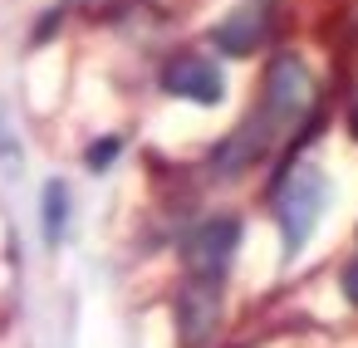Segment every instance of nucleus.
I'll use <instances>...</instances> for the list:
<instances>
[{
	"instance_id": "obj_6",
	"label": "nucleus",
	"mask_w": 358,
	"mask_h": 348,
	"mask_svg": "<svg viewBox=\"0 0 358 348\" xmlns=\"http://www.w3.org/2000/svg\"><path fill=\"white\" fill-rule=\"evenodd\" d=\"M265 40V10L260 6H241L226 25H216V50H226V55H250L255 45Z\"/></svg>"
},
{
	"instance_id": "obj_11",
	"label": "nucleus",
	"mask_w": 358,
	"mask_h": 348,
	"mask_svg": "<svg viewBox=\"0 0 358 348\" xmlns=\"http://www.w3.org/2000/svg\"><path fill=\"white\" fill-rule=\"evenodd\" d=\"M353 133H358V113H353Z\"/></svg>"
},
{
	"instance_id": "obj_9",
	"label": "nucleus",
	"mask_w": 358,
	"mask_h": 348,
	"mask_svg": "<svg viewBox=\"0 0 358 348\" xmlns=\"http://www.w3.org/2000/svg\"><path fill=\"white\" fill-rule=\"evenodd\" d=\"M0 157H6V167H10V172L20 167V152H15V143H10V128H6V123H0Z\"/></svg>"
},
{
	"instance_id": "obj_2",
	"label": "nucleus",
	"mask_w": 358,
	"mask_h": 348,
	"mask_svg": "<svg viewBox=\"0 0 358 348\" xmlns=\"http://www.w3.org/2000/svg\"><path fill=\"white\" fill-rule=\"evenodd\" d=\"M324 172L319 167H294L275 196V221H280V235H285V250H304L309 231L319 226V211H324Z\"/></svg>"
},
{
	"instance_id": "obj_5",
	"label": "nucleus",
	"mask_w": 358,
	"mask_h": 348,
	"mask_svg": "<svg viewBox=\"0 0 358 348\" xmlns=\"http://www.w3.org/2000/svg\"><path fill=\"white\" fill-rule=\"evenodd\" d=\"M216 319H221V294L211 280H196L182 289L177 299V324H182V343L187 348H206V338L216 333Z\"/></svg>"
},
{
	"instance_id": "obj_1",
	"label": "nucleus",
	"mask_w": 358,
	"mask_h": 348,
	"mask_svg": "<svg viewBox=\"0 0 358 348\" xmlns=\"http://www.w3.org/2000/svg\"><path fill=\"white\" fill-rule=\"evenodd\" d=\"M314 103V79L309 69L294 59V55H280L265 74V103H260V118H250L241 128V138H231L221 152H216V167L226 177H236L241 167L255 162V152H265V143L280 133V128H294Z\"/></svg>"
},
{
	"instance_id": "obj_3",
	"label": "nucleus",
	"mask_w": 358,
	"mask_h": 348,
	"mask_svg": "<svg viewBox=\"0 0 358 348\" xmlns=\"http://www.w3.org/2000/svg\"><path fill=\"white\" fill-rule=\"evenodd\" d=\"M236 245H241V221H236V216H211V221H201V226L192 231V240H187V265H192V275H196V280H216V275L231 265Z\"/></svg>"
},
{
	"instance_id": "obj_8",
	"label": "nucleus",
	"mask_w": 358,
	"mask_h": 348,
	"mask_svg": "<svg viewBox=\"0 0 358 348\" xmlns=\"http://www.w3.org/2000/svg\"><path fill=\"white\" fill-rule=\"evenodd\" d=\"M113 152H118V138L94 143V147H89V167H108V162H113Z\"/></svg>"
},
{
	"instance_id": "obj_7",
	"label": "nucleus",
	"mask_w": 358,
	"mask_h": 348,
	"mask_svg": "<svg viewBox=\"0 0 358 348\" xmlns=\"http://www.w3.org/2000/svg\"><path fill=\"white\" fill-rule=\"evenodd\" d=\"M40 206H45V240L50 245H59L64 240V226H69V191H64V182H45V196H40Z\"/></svg>"
},
{
	"instance_id": "obj_10",
	"label": "nucleus",
	"mask_w": 358,
	"mask_h": 348,
	"mask_svg": "<svg viewBox=\"0 0 358 348\" xmlns=\"http://www.w3.org/2000/svg\"><path fill=\"white\" fill-rule=\"evenodd\" d=\"M343 289H348V299L358 304V260H353V265L343 270Z\"/></svg>"
},
{
	"instance_id": "obj_4",
	"label": "nucleus",
	"mask_w": 358,
	"mask_h": 348,
	"mask_svg": "<svg viewBox=\"0 0 358 348\" xmlns=\"http://www.w3.org/2000/svg\"><path fill=\"white\" fill-rule=\"evenodd\" d=\"M162 89L187 99V103H221L226 99V79L211 59L201 55H177L167 69H162Z\"/></svg>"
}]
</instances>
